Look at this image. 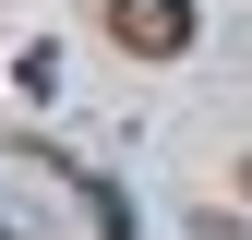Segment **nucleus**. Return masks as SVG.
Instances as JSON below:
<instances>
[{
  "label": "nucleus",
  "instance_id": "1",
  "mask_svg": "<svg viewBox=\"0 0 252 240\" xmlns=\"http://www.w3.org/2000/svg\"><path fill=\"white\" fill-rule=\"evenodd\" d=\"M108 36L132 60H180L192 48V0H108Z\"/></svg>",
  "mask_w": 252,
  "mask_h": 240
},
{
  "label": "nucleus",
  "instance_id": "2",
  "mask_svg": "<svg viewBox=\"0 0 252 240\" xmlns=\"http://www.w3.org/2000/svg\"><path fill=\"white\" fill-rule=\"evenodd\" d=\"M240 192H252V168H240Z\"/></svg>",
  "mask_w": 252,
  "mask_h": 240
}]
</instances>
